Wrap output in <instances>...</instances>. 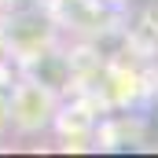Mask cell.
Returning a JSON list of instances; mask_svg holds the SVG:
<instances>
[{
	"label": "cell",
	"mask_w": 158,
	"mask_h": 158,
	"mask_svg": "<svg viewBox=\"0 0 158 158\" xmlns=\"http://www.w3.org/2000/svg\"><path fill=\"white\" fill-rule=\"evenodd\" d=\"M59 118V92H52L48 85L26 77L11 85V129L22 136H37L52 121Z\"/></svg>",
	"instance_id": "6da1fadb"
},
{
	"label": "cell",
	"mask_w": 158,
	"mask_h": 158,
	"mask_svg": "<svg viewBox=\"0 0 158 158\" xmlns=\"http://www.w3.org/2000/svg\"><path fill=\"white\" fill-rule=\"evenodd\" d=\"M7 44L19 52V55H33V52H40L48 40H52V22L44 19V15H19L15 22H7Z\"/></svg>",
	"instance_id": "7a4b0ae2"
},
{
	"label": "cell",
	"mask_w": 158,
	"mask_h": 158,
	"mask_svg": "<svg viewBox=\"0 0 158 158\" xmlns=\"http://www.w3.org/2000/svg\"><path fill=\"white\" fill-rule=\"evenodd\" d=\"M26 59H30V77L40 81V85H48L52 92H63V88L70 85V63H66L59 52L40 48V52L26 55Z\"/></svg>",
	"instance_id": "3957f363"
},
{
	"label": "cell",
	"mask_w": 158,
	"mask_h": 158,
	"mask_svg": "<svg viewBox=\"0 0 158 158\" xmlns=\"http://www.w3.org/2000/svg\"><path fill=\"white\" fill-rule=\"evenodd\" d=\"M11 129V85H0V132Z\"/></svg>",
	"instance_id": "277c9868"
}]
</instances>
